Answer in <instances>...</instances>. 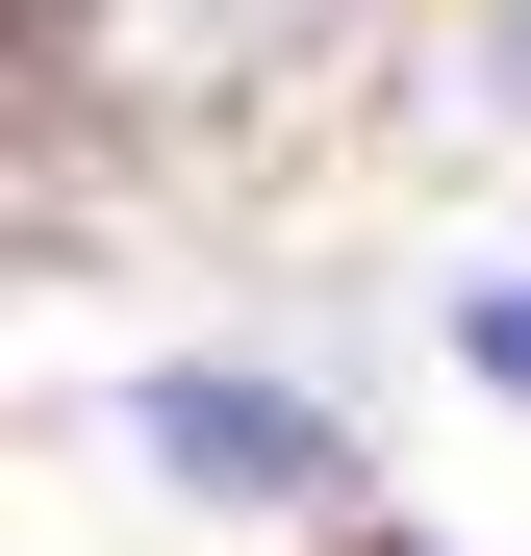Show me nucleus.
I'll list each match as a JSON object with an SVG mask.
<instances>
[{
  "label": "nucleus",
  "mask_w": 531,
  "mask_h": 556,
  "mask_svg": "<svg viewBox=\"0 0 531 556\" xmlns=\"http://www.w3.org/2000/svg\"><path fill=\"white\" fill-rule=\"evenodd\" d=\"M354 556H380V531H354Z\"/></svg>",
  "instance_id": "4"
},
{
  "label": "nucleus",
  "mask_w": 531,
  "mask_h": 556,
  "mask_svg": "<svg viewBox=\"0 0 531 556\" xmlns=\"http://www.w3.org/2000/svg\"><path fill=\"white\" fill-rule=\"evenodd\" d=\"M456 354H481V405H531V278H481V304H456Z\"/></svg>",
  "instance_id": "2"
},
{
  "label": "nucleus",
  "mask_w": 531,
  "mask_h": 556,
  "mask_svg": "<svg viewBox=\"0 0 531 556\" xmlns=\"http://www.w3.org/2000/svg\"><path fill=\"white\" fill-rule=\"evenodd\" d=\"M127 455L203 481V506H354V430L279 405V380H127Z\"/></svg>",
  "instance_id": "1"
},
{
  "label": "nucleus",
  "mask_w": 531,
  "mask_h": 556,
  "mask_svg": "<svg viewBox=\"0 0 531 556\" xmlns=\"http://www.w3.org/2000/svg\"><path fill=\"white\" fill-rule=\"evenodd\" d=\"M481 76H506V102H531V0H506V51H481Z\"/></svg>",
  "instance_id": "3"
}]
</instances>
